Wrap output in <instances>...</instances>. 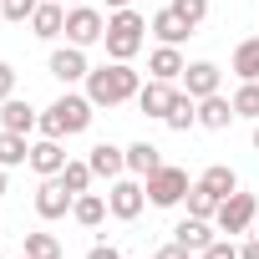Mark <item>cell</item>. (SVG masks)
Instances as JSON below:
<instances>
[{
	"mask_svg": "<svg viewBox=\"0 0 259 259\" xmlns=\"http://www.w3.org/2000/svg\"><path fill=\"white\" fill-rule=\"evenodd\" d=\"M71 203H76V193H71L61 178H46V183L36 188V213H41V219H66Z\"/></svg>",
	"mask_w": 259,
	"mask_h": 259,
	"instance_id": "obj_8",
	"label": "cell"
},
{
	"mask_svg": "<svg viewBox=\"0 0 259 259\" xmlns=\"http://www.w3.org/2000/svg\"><path fill=\"white\" fill-rule=\"evenodd\" d=\"M26 254H31V259H61V239L36 229V234H26Z\"/></svg>",
	"mask_w": 259,
	"mask_h": 259,
	"instance_id": "obj_26",
	"label": "cell"
},
{
	"mask_svg": "<svg viewBox=\"0 0 259 259\" xmlns=\"http://www.w3.org/2000/svg\"><path fill=\"white\" fill-rule=\"evenodd\" d=\"M87 71H92V66H87L81 46H71V41H66L61 51H51V76H56V81H66V87H71V81H87Z\"/></svg>",
	"mask_w": 259,
	"mask_h": 259,
	"instance_id": "obj_10",
	"label": "cell"
},
{
	"mask_svg": "<svg viewBox=\"0 0 259 259\" xmlns=\"http://www.w3.org/2000/svg\"><path fill=\"white\" fill-rule=\"evenodd\" d=\"M163 122H168V127H173V133H188V127H193V122H198V102H193V97H188V92H178V97H173V107H168V117H163Z\"/></svg>",
	"mask_w": 259,
	"mask_h": 259,
	"instance_id": "obj_25",
	"label": "cell"
},
{
	"mask_svg": "<svg viewBox=\"0 0 259 259\" xmlns=\"http://www.w3.org/2000/svg\"><path fill=\"white\" fill-rule=\"evenodd\" d=\"M239 259H259V239H249V244H239Z\"/></svg>",
	"mask_w": 259,
	"mask_h": 259,
	"instance_id": "obj_36",
	"label": "cell"
},
{
	"mask_svg": "<svg viewBox=\"0 0 259 259\" xmlns=\"http://www.w3.org/2000/svg\"><path fill=\"white\" fill-rule=\"evenodd\" d=\"M36 6H41V0H0V16H6V21H31L36 16Z\"/></svg>",
	"mask_w": 259,
	"mask_h": 259,
	"instance_id": "obj_31",
	"label": "cell"
},
{
	"mask_svg": "<svg viewBox=\"0 0 259 259\" xmlns=\"http://www.w3.org/2000/svg\"><path fill=\"white\" fill-rule=\"evenodd\" d=\"M87 259H122V254H117V249H112V244H97V249H92V254H87Z\"/></svg>",
	"mask_w": 259,
	"mask_h": 259,
	"instance_id": "obj_35",
	"label": "cell"
},
{
	"mask_svg": "<svg viewBox=\"0 0 259 259\" xmlns=\"http://www.w3.org/2000/svg\"><path fill=\"white\" fill-rule=\"evenodd\" d=\"M11 92H16V66H11V61H0V102H6Z\"/></svg>",
	"mask_w": 259,
	"mask_h": 259,
	"instance_id": "obj_33",
	"label": "cell"
},
{
	"mask_svg": "<svg viewBox=\"0 0 259 259\" xmlns=\"http://www.w3.org/2000/svg\"><path fill=\"white\" fill-rule=\"evenodd\" d=\"M173 239H178L183 249H193V254H203V249L213 244V229H208V219H193V213H188V219H183V224L173 229Z\"/></svg>",
	"mask_w": 259,
	"mask_h": 259,
	"instance_id": "obj_21",
	"label": "cell"
},
{
	"mask_svg": "<svg viewBox=\"0 0 259 259\" xmlns=\"http://www.w3.org/2000/svg\"><path fill=\"white\" fill-rule=\"evenodd\" d=\"M31 168H36L41 178H56V173L66 168V148H61V138H41V143H31Z\"/></svg>",
	"mask_w": 259,
	"mask_h": 259,
	"instance_id": "obj_12",
	"label": "cell"
},
{
	"mask_svg": "<svg viewBox=\"0 0 259 259\" xmlns=\"http://www.w3.org/2000/svg\"><path fill=\"white\" fill-rule=\"evenodd\" d=\"M143 203H148V188L138 183V178H112V188H107V208H112V219H138L143 213Z\"/></svg>",
	"mask_w": 259,
	"mask_h": 259,
	"instance_id": "obj_5",
	"label": "cell"
},
{
	"mask_svg": "<svg viewBox=\"0 0 259 259\" xmlns=\"http://www.w3.org/2000/svg\"><path fill=\"white\" fill-rule=\"evenodd\" d=\"M153 259H193V249H183V244L173 239V244H163V249H158Z\"/></svg>",
	"mask_w": 259,
	"mask_h": 259,
	"instance_id": "obj_34",
	"label": "cell"
},
{
	"mask_svg": "<svg viewBox=\"0 0 259 259\" xmlns=\"http://www.w3.org/2000/svg\"><path fill=\"white\" fill-rule=\"evenodd\" d=\"M31 36H41V41L66 36V11L56 6V0H41V6H36V16H31Z\"/></svg>",
	"mask_w": 259,
	"mask_h": 259,
	"instance_id": "obj_13",
	"label": "cell"
},
{
	"mask_svg": "<svg viewBox=\"0 0 259 259\" xmlns=\"http://www.w3.org/2000/svg\"><path fill=\"white\" fill-rule=\"evenodd\" d=\"M148 71H153L158 81H178V76L188 71V61H183V51H178V46H158V51L148 56Z\"/></svg>",
	"mask_w": 259,
	"mask_h": 259,
	"instance_id": "obj_17",
	"label": "cell"
},
{
	"mask_svg": "<svg viewBox=\"0 0 259 259\" xmlns=\"http://www.w3.org/2000/svg\"><path fill=\"white\" fill-rule=\"evenodd\" d=\"M87 163H92V173H97V178H122V168H127V148H112V143H97Z\"/></svg>",
	"mask_w": 259,
	"mask_h": 259,
	"instance_id": "obj_18",
	"label": "cell"
},
{
	"mask_svg": "<svg viewBox=\"0 0 259 259\" xmlns=\"http://www.w3.org/2000/svg\"><path fill=\"white\" fill-rule=\"evenodd\" d=\"M0 193H6V168H0Z\"/></svg>",
	"mask_w": 259,
	"mask_h": 259,
	"instance_id": "obj_38",
	"label": "cell"
},
{
	"mask_svg": "<svg viewBox=\"0 0 259 259\" xmlns=\"http://www.w3.org/2000/svg\"><path fill=\"white\" fill-rule=\"evenodd\" d=\"M234 112H239V117H254V122H259V81H244V87L234 92Z\"/></svg>",
	"mask_w": 259,
	"mask_h": 259,
	"instance_id": "obj_29",
	"label": "cell"
},
{
	"mask_svg": "<svg viewBox=\"0 0 259 259\" xmlns=\"http://www.w3.org/2000/svg\"><path fill=\"white\" fill-rule=\"evenodd\" d=\"M158 168H163V148L158 143H133V148H127V173H133V178H148Z\"/></svg>",
	"mask_w": 259,
	"mask_h": 259,
	"instance_id": "obj_19",
	"label": "cell"
},
{
	"mask_svg": "<svg viewBox=\"0 0 259 259\" xmlns=\"http://www.w3.org/2000/svg\"><path fill=\"white\" fill-rule=\"evenodd\" d=\"M173 97H178V87L153 76V81L138 92V107H143V117H158V122H163V117H168V107H173Z\"/></svg>",
	"mask_w": 259,
	"mask_h": 259,
	"instance_id": "obj_11",
	"label": "cell"
},
{
	"mask_svg": "<svg viewBox=\"0 0 259 259\" xmlns=\"http://www.w3.org/2000/svg\"><path fill=\"white\" fill-rule=\"evenodd\" d=\"M138 92H143V81H138V71L127 61H107V66L87 71V97L97 107H122V102H133Z\"/></svg>",
	"mask_w": 259,
	"mask_h": 259,
	"instance_id": "obj_1",
	"label": "cell"
},
{
	"mask_svg": "<svg viewBox=\"0 0 259 259\" xmlns=\"http://www.w3.org/2000/svg\"><path fill=\"white\" fill-rule=\"evenodd\" d=\"M107 6H112V11H127V6H133V0H107Z\"/></svg>",
	"mask_w": 259,
	"mask_h": 259,
	"instance_id": "obj_37",
	"label": "cell"
},
{
	"mask_svg": "<svg viewBox=\"0 0 259 259\" xmlns=\"http://www.w3.org/2000/svg\"><path fill=\"white\" fill-rule=\"evenodd\" d=\"M107 213H112V208H107V198H102V193H76V203H71V219H76L81 229H97Z\"/></svg>",
	"mask_w": 259,
	"mask_h": 259,
	"instance_id": "obj_23",
	"label": "cell"
},
{
	"mask_svg": "<svg viewBox=\"0 0 259 259\" xmlns=\"http://www.w3.org/2000/svg\"><path fill=\"white\" fill-rule=\"evenodd\" d=\"M92 97H76V92H66V97H56L46 112H41V133L46 138H76V133H87L92 127Z\"/></svg>",
	"mask_w": 259,
	"mask_h": 259,
	"instance_id": "obj_2",
	"label": "cell"
},
{
	"mask_svg": "<svg viewBox=\"0 0 259 259\" xmlns=\"http://www.w3.org/2000/svg\"><path fill=\"white\" fill-rule=\"evenodd\" d=\"M21 163H31V143H26V133L0 127V168H21Z\"/></svg>",
	"mask_w": 259,
	"mask_h": 259,
	"instance_id": "obj_22",
	"label": "cell"
},
{
	"mask_svg": "<svg viewBox=\"0 0 259 259\" xmlns=\"http://www.w3.org/2000/svg\"><path fill=\"white\" fill-rule=\"evenodd\" d=\"M208 259H239V249H234V239H213L208 249H203Z\"/></svg>",
	"mask_w": 259,
	"mask_h": 259,
	"instance_id": "obj_32",
	"label": "cell"
},
{
	"mask_svg": "<svg viewBox=\"0 0 259 259\" xmlns=\"http://www.w3.org/2000/svg\"><path fill=\"white\" fill-rule=\"evenodd\" d=\"M21 259H31V254H21Z\"/></svg>",
	"mask_w": 259,
	"mask_h": 259,
	"instance_id": "obj_41",
	"label": "cell"
},
{
	"mask_svg": "<svg viewBox=\"0 0 259 259\" xmlns=\"http://www.w3.org/2000/svg\"><path fill=\"white\" fill-rule=\"evenodd\" d=\"M102 41H107V56H112V61H133V56L143 51V41H148V21H143L133 6H127V11H112Z\"/></svg>",
	"mask_w": 259,
	"mask_h": 259,
	"instance_id": "obj_3",
	"label": "cell"
},
{
	"mask_svg": "<svg viewBox=\"0 0 259 259\" xmlns=\"http://www.w3.org/2000/svg\"><path fill=\"white\" fill-rule=\"evenodd\" d=\"M198 188H208L219 203L229 198V193H239V173L229 168V163H213V168H203V178H198Z\"/></svg>",
	"mask_w": 259,
	"mask_h": 259,
	"instance_id": "obj_20",
	"label": "cell"
},
{
	"mask_svg": "<svg viewBox=\"0 0 259 259\" xmlns=\"http://www.w3.org/2000/svg\"><path fill=\"white\" fill-rule=\"evenodd\" d=\"M234 76L239 81H259V36H249V41L234 46Z\"/></svg>",
	"mask_w": 259,
	"mask_h": 259,
	"instance_id": "obj_24",
	"label": "cell"
},
{
	"mask_svg": "<svg viewBox=\"0 0 259 259\" xmlns=\"http://www.w3.org/2000/svg\"><path fill=\"white\" fill-rule=\"evenodd\" d=\"M234 117H239V112H234V102H229V97H219V92L198 102V127H208V133H224Z\"/></svg>",
	"mask_w": 259,
	"mask_h": 259,
	"instance_id": "obj_16",
	"label": "cell"
},
{
	"mask_svg": "<svg viewBox=\"0 0 259 259\" xmlns=\"http://www.w3.org/2000/svg\"><path fill=\"white\" fill-rule=\"evenodd\" d=\"M0 127H11V133H26V138H31V127H41V117H36L31 102L6 97V102H0Z\"/></svg>",
	"mask_w": 259,
	"mask_h": 259,
	"instance_id": "obj_15",
	"label": "cell"
},
{
	"mask_svg": "<svg viewBox=\"0 0 259 259\" xmlns=\"http://www.w3.org/2000/svg\"><path fill=\"white\" fill-rule=\"evenodd\" d=\"M76 6H81V0H76Z\"/></svg>",
	"mask_w": 259,
	"mask_h": 259,
	"instance_id": "obj_42",
	"label": "cell"
},
{
	"mask_svg": "<svg viewBox=\"0 0 259 259\" xmlns=\"http://www.w3.org/2000/svg\"><path fill=\"white\" fill-rule=\"evenodd\" d=\"M143 188H148V203H153V208H173V203H183V198H188V188H193V183H188V173H183V168L163 163L158 173H148V178H143Z\"/></svg>",
	"mask_w": 259,
	"mask_h": 259,
	"instance_id": "obj_4",
	"label": "cell"
},
{
	"mask_svg": "<svg viewBox=\"0 0 259 259\" xmlns=\"http://www.w3.org/2000/svg\"><path fill=\"white\" fill-rule=\"evenodd\" d=\"M183 92H188L193 102L213 97V92H219V66H213V61H193V66L183 71Z\"/></svg>",
	"mask_w": 259,
	"mask_h": 259,
	"instance_id": "obj_14",
	"label": "cell"
},
{
	"mask_svg": "<svg viewBox=\"0 0 259 259\" xmlns=\"http://www.w3.org/2000/svg\"><path fill=\"white\" fill-rule=\"evenodd\" d=\"M56 178H61V183H66V188H71V193H87V188H92V178H97V173H92V163H66V168H61V173H56Z\"/></svg>",
	"mask_w": 259,
	"mask_h": 259,
	"instance_id": "obj_27",
	"label": "cell"
},
{
	"mask_svg": "<svg viewBox=\"0 0 259 259\" xmlns=\"http://www.w3.org/2000/svg\"><path fill=\"white\" fill-rule=\"evenodd\" d=\"M188 213H193V219H213V213H219V198L193 183V188H188Z\"/></svg>",
	"mask_w": 259,
	"mask_h": 259,
	"instance_id": "obj_28",
	"label": "cell"
},
{
	"mask_svg": "<svg viewBox=\"0 0 259 259\" xmlns=\"http://www.w3.org/2000/svg\"><path fill=\"white\" fill-rule=\"evenodd\" d=\"M254 153H259V127H254Z\"/></svg>",
	"mask_w": 259,
	"mask_h": 259,
	"instance_id": "obj_39",
	"label": "cell"
},
{
	"mask_svg": "<svg viewBox=\"0 0 259 259\" xmlns=\"http://www.w3.org/2000/svg\"><path fill=\"white\" fill-rule=\"evenodd\" d=\"M173 11H178V16H183V21L198 31V26L208 21V0H173Z\"/></svg>",
	"mask_w": 259,
	"mask_h": 259,
	"instance_id": "obj_30",
	"label": "cell"
},
{
	"mask_svg": "<svg viewBox=\"0 0 259 259\" xmlns=\"http://www.w3.org/2000/svg\"><path fill=\"white\" fill-rule=\"evenodd\" d=\"M193 259H208V254H193Z\"/></svg>",
	"mask_w": 259,
	"mask_h": 259,
	"instance_id": "obj_40",
	"label": "cell"
},
{
	"mask_svg": "<svg viewBox=\"0 0 259 259\" xmlns=\"http://www.w3.org/2000/svg\"><path fill=\"white\" fill-rule=\"evenodd\" d=\"M102 36H107V21L87 6V0L66 11V41H71V46H81V51H87V46H92V41H102Z\"/></svg>",
	"mask_w": 259,
	"mask_h": 259,
	"instance_id": "obj_6",
	"label": "cell"
},
{
	"mask_svg": "<svg viewBox=\"0 0 259 259\" xmlns=\"http://www.w3.org/2000/svg\"><path fill=\"white\" fill-rule=\"evenodd\" d=\"M148 31L158 36V46H183V41L193 36V26H188V21H183V16H178L173 6H163V11H158V16L148 21Z\"/></svg>",
	"mask_w": 259,
	"mask_h": 259,
	"instance_id": "obj_9",
	"label": "cell"
},
{
	"mask_svg": "<svg viewBox=\"0 0 259 259\" xmlns=\"http://www.w3.org/2000/svg\"><path fill=\"white\" fill-rule=\"evenodd\" d=\"M254 213H259V198H254V193H229L213 219H219V229L234 239V234H244V229L254 224Z\"/></svg>",
	"mask_w": 259,
	"mask_h": 259,
	"instance_id": "obj_7",
	"label": "cell"
}]
</instances>
